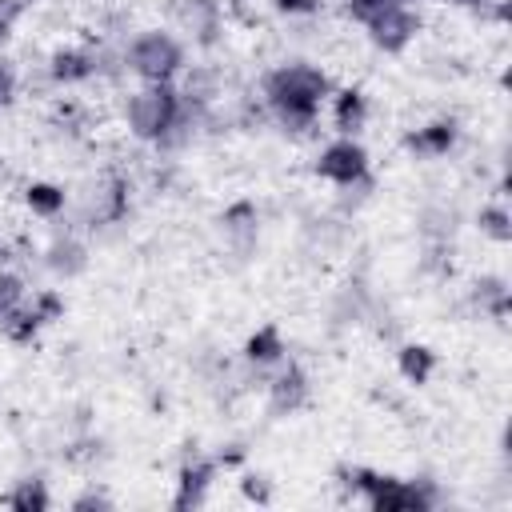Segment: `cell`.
Here are the masks:
<instances>
[{
  "label": "cell",
  "mask_w": 512,
  "mask_h": 512,
  "mask_svg": "<svg viewBox=\"0 0 512 512\" xmlns=\"http://www.w3.org/2000/svg\"><path fill=\"white\" fill-rule=\"evenodd\" d=\"M452 4H464V8H472V4H484V0H452Z\"/></svg>",
  "instance_id": "obj_24"
},
{
  "label": "cell",
  "mask_w": 512,
  "mask_h": 512,
  "mask_svg": "<svg viewBox=\"0 0 512 512\" xmlns=\"http://www.w3.org/2000/svg\"><path fill=\"white\" fill-rule=\"evenodd\" d=\"M284 12H308V8H316V0H276Z\"/></svg>",
  "instance_id": "obj_21"
},
{
  "label": "cell",
  "mask_w": 512,
  "mask_h": 512,
  "mask_svg": "<svg viewBox=\"0 0 512 512\" xmlns=\"http://www.w3.org/2000/svg\"><path fill=\"white\" fill-rule=\"evenodd\" d=\"M52 72H56V80H84V76L92 72V64H88V56H80V52H60V56L52 60Z\"/></svg>",
  "instance_id": "obj_10"
},
{
  "label": "cell",
  "mask_w": 512,
  "mask_h": 512,
  "mask_svg": "<svg viewBox=\"0 0 512 512\" xmlns=\"http://www.w3.org/2000/svg\"><path fill=\"white\" fill-rule=\"evenodd\" d=\"M128 120H132V132L144 140L164 136L176 124V92L168 84H152V88L136 92L128 104Z\"/></svg>",
  "instance_id": "obj_2"
},
{
  "label": "cell",
  "mask_w": 512,
  "mask_h": 512,
  "mask_svg": "<svg viewBox=\"0 0 512 512\" xmlns=\"http://www.w3.org/2000/svg\"><path fill=\"white\" fill-rule=\"evenodd\" d=\"M324 92H328V80L308 64H292L268 76V100L288 128H308Z\"/></svg>",
  "instance_id": "obj_1"
},
{
  "label": "cell",
  "mask_w": 512,
  "mask_h": 512,
  "mask_svg": "<svg viewBox=\"0 0 512 512\" xmlns=\"http://www.w3.org/2000/svg\"><path fill=\"white\" fill-rule=\"evenodd\" d=\"M76 508H108V500L104 496H80Z\"/></svg>",
  "instance_id": "obj_23"
},
{
  "label": "cell",
  "mask_w": 512,
  "mask_h": 512,
  "mask_svg": "<svg viewBox=\"0 0 512 512\" xmlns=\"http://www.w3.org/2000/svg\"><path fill=\"white\" fill-rule=\"evenodd\" d=\"M12 92H16V80H12V68L8 64H0V108L12 100Z\"/></svg>",
  "instance_id": "obj_20"
},
{
  "label": "cell",
  "mask_w": 512,
  "mask_h": 512,
  "mask_svg": "<svg viewBox=\"0 0 512 512\" xmlns=\"http://www.w3.org/2000/svg\"><path fill=\"white\" fill-rule=\"evenodd\" d=\"M8 256H12V252H8V248H4V244H0V264H4V260H8Z\"/></svg>",
  "instance_id": "obj_25"
},
{
  "label": "cell",
  "mask_w": 512,
  "mask_h": 512,
  "mask_svg": "<svg viewBox=\"0 0 512 512\" xmlns=\"http://www.w3.org/2000/svg\"><path fill=\"white\" fill-rule=\"evenodd\" d=\"M280 352H284V348H280V332H276V328H264V332H256V336L248 340V356L260 360V364H264V360H276Z\"/></svg>",
  "instance_id": "obj_12"
},
{
  "label": "cell",
  "mask_w": 512,
  "mask_h": 512,
  "mask_svg": "<svg viewBox=\"0 0 512 512\" xmlns=\"http://www.w3.org/2000/svg\"><path fill=\"white\" fill-rule=\"evenodd\" d=\"M84 260H80V248L76 244H56L52 248V268H64V272H76Z\"/></svg>",
  "instance_id": "obj_17"
},
{
  "label": "cell",
  "mask_w": 512,
  "mask_h": 512,
  "mask_svg": "<svg viewBox=\"0 0 512 512\" xmlns=\"http://www.w3.org/2000/svg\"><path fill=\"white\" fill-rule=\"evenodd\" d=\"M356 484L368 492L376 512H420L428 508V492H420L416 484L404 480H380L372 472H356Z\"/></svg>",
  "instance_id": "obj_4"
},
{
  "label": "cell",
  "mask_w": 512,
  "mask_h": 512,
  "mask_svg": "<svg viewBox=\"0 0 512 512\" xmlns=\"http://www.w3.org/2000/svg\"><path fill=\"white\" fill-rule=\"evenodd\" d=\"M316 172L328 176V180H336V184H352V180L364 176V148L352 144V140H340V144H332L316 160Z\"/></svg>",
  "instance_id": "obj_6"
},
{
  "label": "cell",
  "mask_w": 512,
  "mask_h": 512,
  "mask_svg": "<svg viewBox=\"0 0 512 512\" xmlns=\"http://www.w3.org/2000/svg\"><path fill=\"white\" fill-rule=\"evenodd\" d=\"M400 368H404L408 380L420 384V380L428 376V368H432V352H428V348H404V352H400Z\"/></svg>",
  "instance_id": "obj_13"
},
{
  "label": "cell",
  "mask_w": 512,
  "mask_h": 512,
  "mask_svg": "<svg viewBox=\"0 0 512 512\" xmlns=\"http://www.w3.org/2000/svg\"><path fill=\"white\" fill-rule=\"evenodd\" d=\"M304 400V372L300 368H288L276 384H272V408L284 412V408H296Z\"/></svg>",
  "instance_id": "obj_7"
},
{
  "label": "cell",
  "mask_w": 512,
  "mask_h": 512,
  "mask_svg": "<svg viewBox=\"0 0 512 512\" xmlns=\"http://www.w3.org/2000/svg\"><path fill=\"white\" fill-rule=\"evenodd\" d=\"M28 204L36 208V212H44V216H52L60 204H64V192H56L52 184H32L28 188Z\"/></svg>",
  "instance_id": "obj_15"
},
{
  "label": "cell",
  "mask_w": 512,
  "mask_h": 512,
  "mask_svg": "<svg viewBox=\"0 0 512 512\" xmlns=\"http://www.w3.org/2000/svg\"><path fill=\"white\" fill-rule=\"evenodd\" d=\"M480 228H484L488 236H496V240H508V236H512L504 208H484V212H480Z\"/></svg>",
  "instance_id": "obj_16"
},
{
  "label": "cell",
  "mask_w": 512,
  "mask_h": 512,
  "mask_svg": "<svg viewBox=\"0 0 512 512\" xmlns=\"http://www.w3.org/2000/svg\"><path fill=\"white\" fill-rule=\"evenodd\" d=\"M8 504H12L16 512H40V508H48V492L40 488V480H24V484L8 496Z\"/></svg>",
  "instance_id": "obj_9"
},
{
  "label": "cell",
  "mask_w": 512,
  "mask_h": 512,
  "mask_svg": "<svg viewBox=\"0 0 512 512\" xmlns=\"http://www.w3.org/2000/svg\"><path fill=\"white\" fill-rule=\"evenodd\" d=\"M364 20H368L372 40H376L380 48H388V52H400V48L412 40V32H416V16H412L408 8H400L396 0L380 4V8H376V12H368Z\"/></svg>",
  "instance_id": "obj_5"
},
{
  "label": "cell",
  "mask_w": 512,
  "mask_h": 512,
  "mask_svg": "<svg viewBox=\"0 0 512 512\" xmlns=\"http://www.w3.org/2000/svg\"><path fill=\"white\" fill-rule=\"evenodd\" d=\"M20 292H24V284L16 276H0V316L12 312V304L20 300Z\"/></svg>",
  "instance_id": "obj_18"
},
{
  "label": "cell",
  "mask_w": 512,
  "mask_h": 512,
  "mask_svg": "<svg viewBox=\"0 0 512 512\" xmlns=\"http://www.w3.org/2000/svg\"><path fill=\"white\" fill-rule=\"evenodd\" d=\"M128 64H132V72H140V76L164 84V80L180 68V44H176L172 36H164V32H148V36H140V40L132 44Z\"/></svg>",
  "instance_id": "obj_3"
},
{
  "label": "cell",
  "mask_w": 512,
  "mask_h": 512,
  "mask_svg": "<svg viewBox=\"0 0 512 512\" xmlns=\"http://www.w3.org/2000/svg\"><path fill=\"white\" fill-rule=\"evenodd\" d=\"M380 4H388V0H352V12H356V16H368V12H376Z\"/></svg>",
  "instance_id": "obj_22"
},
{
  "label": "cell",
  "mask_w": 512,
  "mask_h": 512,
  "mask_svg": "<svg viewBox=\"0 0 512 512\" xmlns=\"http://www.w3.org/2000/svg\"><path fill=\"white\" fill-rule=\"evenodd\" d=\"M16 16H20V0H0V36H8Z\"/></svg>",
  "instance_id": "obj_19"
},
{
  "label": "cell",
  "mask_w": 512,
  "mask_h": 512,
  "mask_svg": "<svg viewBox=\"0 0 512 512\" xmlns=\"http://www.w3.org/2000/svg\"><path fill=\"white\" fill-rule=\"evenodd\" d=\"M360 120H364V100H360V92H344V96H340V108H336V124H340L344 132H352Z\"/></svg>",
  "instance_id": "obj_14"
},
{
  "label": "cell",
  "mask_w": 512,
  "mask_h": 512,
  "mask_svg": "<svg viewBox=\"0 0 512 512\" xmlns=\"http://www.w3.org/2000/svg\"><path fill=\"white\" fill-rule=\"evenodd\" d=\"M416 152H444L448 144H452V124H432V128H424L420 136H412L408 140Z\"/></svg>",
  "instance_id": "obj_11"
},
{
  "label": "cell",
  "mask_w": 512,
  "mask_h": 512,
  "mask_svg": "<svg viewBox=\"0 0 512 512\" xmlns=\"http://www.w3.org/2000/svg\"><path fill=\"white\" fill-rule=\"evenodd\" d=\"M208 476H212V464H192L180 472V496H176V508H188V504H200L204 488H208Z\"/></svg>",
  "instance_id": "obj_8"
}]
</instances>
